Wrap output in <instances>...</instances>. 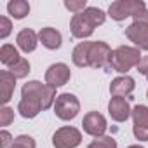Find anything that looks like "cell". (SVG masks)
I'll return each instance as SVG.
<instances>
[{
    "instance_id": "d4e9b609",
    "label": "cell",
    "mask_w": 148,
    "mask_h": 148,
    "mask_svg": "<svg viewBox=\"0 0 148 148\" xmlns=\"http://www.w3.org/2000/svg\"><path fill=\"white\" fill-rule=\"evenodd\" d=\"M11 30H12L11 19L5 18V16H0V38H7L9 33H11Z\"/></svg>"
},
{
    "instance_id": "f1b7e54d",
    "label": "cell",
    "mask_w": 148,
    "mask_h": 148,
    "mask_svg": "<svg viewBox=\"0 0 148 148\" xmlns=\"http://www.w3.org/2000/svg\"><path fill=\"white\" fill-rule=\"evenodd\" d=\"M138 71L141 73V75H145V77H148V56H143V59H141V63L138 64Z\"/></svg>"
},
{
    "instance_id": "7a4b0ae2",
    "label": "cell",
    "mask_w": 148,
    "mask_h": 148,
    "mask_svg": "<svg viewBox=\"0 0 148 148\" xmlns=\"http://www.w3.org/2000/svg\"><path fill=\"white\" fill-rule=\"evenodd\" d=\"M21 98H35L40 101L42 105V110H47L54 105L56 101V89L47 86V84H42L38 80H30L23 86L21 89Z\"/></svg>"
},
{
    "instance_id": "4316f807",
    "label": "cell",
    "mask_w": 148,
    "mask_h": 148,
    "mask_svg": "<svg viewBox=\"0 0 148 148\" xmlns=\"http://www.w3.org/2000/svg\"><path fill=\"white\" fill-rule=\"evenodd\" d=\"M12 143H14V138L11 136V132H7V131L0 132V148H9Z\"/></svg>"
},
{
    "instance_id": "8992f818",
    "label": "cell",
    "mask_w": 148,
    "mask_h": 148,
    "mask_svg": "<svg viewBox=\"0 0 148 148\" xmlns=\"http://www.w3.org/2000/svg\"><path fill=\"white\" fill-rule=\"evenodd\" d=\"M132 132L139 141H148V106L138 105L132 108Z\"/></svg>"
},
{
    "instance_id": "d6986e66",
    "label": "cell",
    "mask_w": 148,
    "mask_h": 148,
    "mask_svg": "<svg viewBox=\"0 0 148 148\" xmlns=\"http://www.w3.org/2000/svg\"><path fill=\"white\" fill-rule=\"evenodd\" d=\"M7 12L14 19H23L30 14V4L25 0H11L7 4Z\"/></svg>"
},
{
    "instance_id": "5b68a950",
    "label": "cell",
    "mask_w": 148,
    "mask_h": 148,
    "mask_svg": "<svg viewBox=\"0 0 148 148\" xmlns=\"http://www.w3.org/2000/svg\"><path fill=\"white\" fill-rule=\"evenodd\" d=\"M80 143H82V132L77 127H71V125L59 127L52 134L54 148H77Z\"/></svg>"
},
{
    "instance_id": "9a60e30c",
    "label": "cell",
    "mask_w": 148,
    "mask_h": 148,
    "mask_svg": "<svg viewBox=\"0 0 148 148\" xmlns=\"http://www.w3.org/2000/svg\"><path fill=\"white\" fill-rule=\"evenodd\" d=\"M14 87H16V77L9 70H2L0 71V99L4 105L11 101L14 94Z\"/></svg>"
},
{
    "instance_id": "e0dca14e",
    "label": "cell",
    "mask_w": 148,
    "mask_h": 148,
    "mask_svg": "<svg viewBox=\"0 0 148 148\" xmlns=\"http://www.w3.org/2000/svg\"><path fill=\"white\" fill-rule=\"evenodd\" d=\"M18 112L25 119H35L42 112V105L35 98H21V101L18 105Z\"/></svg>"
},
{
    "instance_id": "277c9868",
    "label": "cell",
    "mask_w": 148,
    "mask_h": 148,
    "mask_svg": "<svg viewBox=\"0 0 148 148\" xmlns=\"http://www.w3.org/2000/svg\"><path fill=\"white\" fill-rule=\"evenodd\" d=\"M146 9V4L143 0H117L108 9V14L115 21H124L129 16H134L136 12Z\"/></svg>"
},
{
    "instance_id": "4fadbf2b",
    "label": "cell",
    "mask_w": 148,
    "mask_h": 148,
    "mask_svg": "<svg viewBox=\"0 0 148 148\" xmlns=\"http://www.w3.org/2000/svg\"><path fill=\"white\" fill-rule=\"evenodd\" d=\"M134 87H136L134 79L129 77V75H122V77H117V79L112 80V84H110V94L112 96H119V98H127V96L132 94Z\"/></svg>"
},
{
    "instance_id": "83f0119b",
    "label": "cell",
    "mask_w": 148,
    "mask_h": 148,
    "mask_svg": "<svg viewBox=\"0 0 148 148\" xmlns=\"http://www.w3.org/2000/svg\"><path fill=\"white\" fill-rule=\"evenodd\" d=\"M132 23H139V25H145V26H148V9H143V11H139V12H136L134 16H132Z\"/></svg>"
},
{
    "instance_id": "52a82bcc",
    "label": "cell",
    "mask_w": 148,
    "mask_h": 148,
    "mask_svg": "<svg viewBox=\"0 0 148 148\" xmlns=\"http://www.w3.org/2000/svg\"><path fill=\"white\" fill-rule=\"evenodd\" d=\"M112 49L106 42H101V40H96V42H91V47H89V64L92 68H103V66H108L110 63V56H112Z\"/></svg>"
},
{
    "instance_id": "3957f363",
    "label": "cell",
    "mask_w": 148,
    "mask_h": 148,
    "mask_svg": "<svg viewBox=\"0 0 148 148\" xmlns=\"http://www.w3.org/2000/svg\"><path fill=\"white\" fill-rule=\"evenodd\" d=\"M80 112V101L75 94L63 92L54 101V113L61 120H73Z\"/></svg>"
},
{
    "instance_id": "8fae6325",
    "label": "cell",
    "mask_w": 148,
    "mask_h": 148,
    "mask_svg": "<svg viewBox=\"0 0 148 148\" xmlns=\"http://www.w3.org/2000/svg\"><path fill=\"white\" fill-rule=\"evenodd\" d=\"M108 113L115 122H125L131 117L132 110H131V105H129V101L125 98L112 96L110 103H108Z\"/></svg>"
},
{
    "instance_id": "1f68e13d",
    "label": "cell",
    "mask_w": 148,
    "mask_h": 148,
    "mask_svg": "<svg viewBox=\"0 0 148 148\" xmlns=\"http://www.w3.org/2000/svg\"><path fill=\"white\" fill-rule=\"evenodd\" d=\"M146 98H148V91H146Z\"/></svg>"
},
{
    "instance_id": "cb8c5ba5",
    "label": "cell",
    "mask_w": 148,
    "mask_h": 148,
    "mask_svg": "<svg viewBox=\"0 0 148 148\" xmlns=\"http://www.w3.org/2000/svg\"><path fill=\"white\" fill-rule=\"evenodd\" d=\"M14 120V110L9 108V106H4L2 110H0V125H9L11 122Z\"/></svg>"
},
{
    "instance_id": "f546056e",
    "label": "cell",
    "mask_w": 148,
    "mask_h": 148,
    "mask_svg": "<svg viewBox=\"0 0 148 148\" xmlns=\"http://www.w3.org/2000/svg\"><path fill=\"white\" fill-rule=\"evenodd\" d=\"M9 148H26V146H23V145H19V143H16V141H14Z\"/></svg>"
},
{
    "instance_id": "2e32d148",
    "label": "cell",
    "mask_w": 148,
    "mask_h": 148,
    "mask_svg": "<svg viewBox=\"0 0 148 148\" xmlns=\"http://www.w3.org/2000/svg\"><path fill=\"white\" fill-rule=\"evenodd\" d=\"M16 42L19 45V49L23 52H33L37 49V44H38V35L32 30V28H23L18 37H16Z\"/></svg>"
},
{
    "instance_id": "4dcf8cb0",
    "label": "cell",
    "mask_w": 148,
    "mask_h": 148,
    "mask_svg": "<svg viewBox=\"0 0 148 148\" xmlns=\"http://www.w3.org/2000/svg\"><path fill=\"white\" fill-rule=\"evenodd\" d=\"M127 148H143V146H139V145H131V146H127Z\"/></svg>"
},
{
    "instance_id": "44dd1931",
    "label": "cell",
    "mask_w": 148,
    "mask_h": 148,
    "mask_svg": "<svg viewBox=\"0 0 148 148\" xmlns=\"http://www.w3.org/2000/svg\"><path fill=\"white\" fill-rule=\"evenodd\" d=\"M9 71L12 73L16 79H25L28 73H30V63H28V59L21 58L14 66H11V68H9Z\"/></svg>"
},
{
    "instance_id": "7402d4cb",
    "label": "cell",
    "mask_w": 148,
    "mask_h": 148,
    "mask_svg": "<svg viewBox=\"0 0 148 148\" xmlns=\"http://www.w3.org/2000/svg\"><path fill=\"white\" fill-rule=\"evenodd\" d=\"M84 14L87 16V19H89L94 26L103 25V23H105V19H106V14H105L101 9H98V7H87V9L84 11Z\"/></svg>"
},
{
    "instance_id": "5bb4252c",
    "label": "cell",
    "mask_w": 148,
    "mask_h": 148,
    "mask_svg": "<svg viewBox=\"0 0 148 148\" xmlns=\"http://www.w3.org/2000/svg\"><path fill=\"white\" fill-rule=\"evenodd\" d=\"M38 40L42 42V45L49 51H56L61 47L63 44V37L61 33L56 30V28H51V26H45L38 32Z\"/></svg>"
},
{
    "instance_id": "6da1fadb",
    "label": "cell",
    "mask_w": 148,
    "mask_h": 148,
    "mask_svg": "<svg viewBox=\"0 0 148 148\" xmlns=\"http://www.w3.org/2000/svg\"><path fill=\"white\" fill-rule=\"evenodd\" d=\"M141 51L138 47H131V45H120L117 47L112 56H110V63L108 66L113 71L119 73H127L131 68H138V64L141 63Z\"/></svg>"
},
{
    "instance_id": "ba28073f",
    "label": "cell",
    "mask_w": 148,
    "mask_h": 148,
    "mask_svg": "<svg viewBox=\"0 0 148 148\" xmlns=\"http://www.w3.org/2000/svg\"><path fill=\"white\" fill-rule=\"evenodd\" d=\"M82 127H84L86 134L94 136V138H101V136H105V132L108 129V124H106V119L99 112H89V113L84 115Z\"/></svg>"
},
{
    "instance_id": "9c48e42d",
    "label": "cell",
    "mask_w": 148,
    "mask_h": 148,
    "mask_svg": "<svg viewBox=\"0 0 148 148\" xmlns=\"http://www.w3.org/2000/svg\"><path fill=\"white\" fill-rule=\"evenodd\" d=\"M70 77H71V71H70L68 64H64V63H54L45 71V84L56 89V87H61V86L68 84Z\"/></svg>"
},
{
    "instance_id": "ac0fdd59",
    "label": "cell",
    "mask_w": 148,
    "mask_h": 148,
    "mask_svg": "<svg viewBox=\"0 0 148 148\" xmlns=\"http://www.w3.org/2000/svg\"><path fill=\"white\" fill-rule=\"evenodd\" d=\"M89 47H91V42H80L75 45V49L71 52V59H73L75 66H79V68L91 66L89 64Z\"/></svg>"
},
{
    "instance_id": "ffe728a7",
    "label": "cell",
    "mask_w": 148,
    "mask_h": 148,
    "mask_svg": "<svg viewBox=\"0 0 148 148\" xmlns=\"http://www.w3.org/2000/svg\"><path fill=\"white\" fill-rule=\"evenodd\" d=\"M19 59H21V56H19V52H18V49L14 45H11V44L2 45V49H0V61H2L7 68L14 66Z\"/></svg>"
},
{
    "instance_id": "603a6c76",
    "label": "cell",
    "mask_w": 148,
    "mask_h": 148,
    "mask_svg": "<svg viewBox=\"0 0 148 148\" xmlns=\"http://www.w3.org/2000/svg\"><path fill=\"white\" fill-rule=\"evenodd\" d=\"M87 148H117V141L112 136H101L92 139Z\"/></svg>"
},
{
    "instance_id": "30bf717a",
    "label": "cell",
    "mask_w": 148,
    "mask_h": 148,
    "mask_svg": "<svg viewBox=\"0 0 148 148\" xmlns=\"http://www.w3.org/2000/svg\"><path fill=\"white\" fill-rule=\"evenodd\" d=\"M94 28L96 26L87 19L84 11L79 12V14H73L71 21H70V32H71V35L75 38H87V37H91L94 33Z\"/></svg>"
},
{
    "instance_id": "484cf974",
    "label": "cell",
    "mask_w": 148,
    "mask_h": 148,
    "mask_svg": "<svg viewBox=\"0 0 148 148\" xmlns=\"http://www.w3.org/2000/svg\"><path fill=\"white\" fill-rule=\"evenodd\" d=\"M86 5H87L86 0H80V2H64V7H66L68 11H71L73 14H79V12L86 11V9H87Z\"/></svg>"
},
{
    "instance_id": "7c38bea8",
    "label": "cell",
    "mask_w": 148,
    "mask_h": 148,
    "mask_svg": "<svg viewBox=\"0 0 148 148\" xmlns=\"http://www.w3.org/2000/svg\"><path fill=\"white\" fill-rule=\"evenodd\" d=\"M125 37L139 49V51H148V26L132 23L125 28Z\"/></svg>"
}]
</instances>
